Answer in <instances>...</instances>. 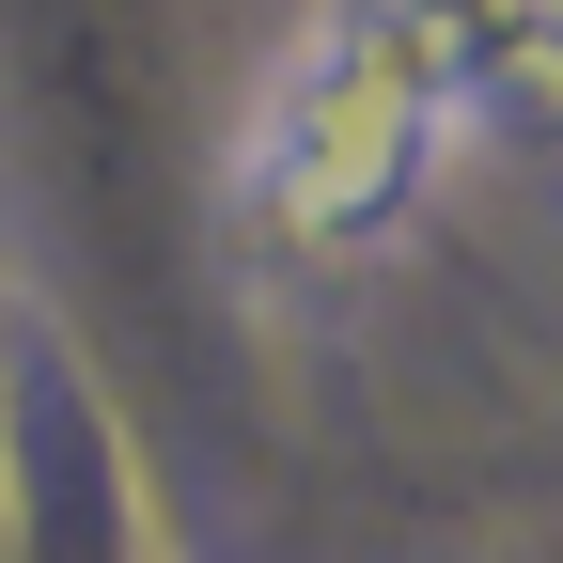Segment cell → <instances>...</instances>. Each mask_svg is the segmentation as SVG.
Returning <instances> with one entry per match:
<instances>
[{
  "instance_id": "cell-1",
  "label": "cell",
  "mask_w": 563,
  "mask_h": 563,
  "mask_svg": "<svg viewBox=\"0 0 563 563\" xmlns=\"http://www.w3.org/2000/svg\"><path fill=\"white\" fill-rule=\"evenodd\" d=\"M439 125H470V95H454V16H439V0H344V16H313L298 63L251 95L235 188H251L266 235L344 251V235H376L391 203L422 188Z\"/></svg>"
}]
</instances>
